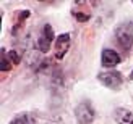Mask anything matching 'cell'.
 I'll return each instance as SVG.
<instances>
[{"label": "cell", "mask_w": 133, "mask_h": 124, "mask_svg": "<svg viewBox=\"0 0 133 124\" xmlns=\"http://www.w3.org/2000/svg\"><path fill=\"white\" fill-rule=\"evenodd\" d=\"M75 15V18L78 19V21H81V23H84V21H88V19L91 18V15H83L81 11H78V13H73Z\"/></svg>", "instance_id": "obj_12"}, {"label": "cell", "mask_w": 133, "mask_h": 124, "mask_svg": "<svg viewBox=\"0 0 133 124\" xmlns=\"http://www.w3.org/2000/svg\"><path fill=\"white\" fill-rule=\"evenodd\" d=\"M101 61H102V66L104 68H114V66H117V64L122 61V56L118 55L115 50L105 48V50H102Z\"/></svg>", "instance_id": "obj_6"}, {"label": "cell", "mask_w": 133, "mask_h": 124, "mask_svg": "<svg viewBox=\"0 0 133 124\" xmlns=\"http://www.w3.org/2000/svg\"><path fill=\"white\" fill-rule=\"evenodd\" d=\"M130 79L133 81V71H131V73H130Z\"/></svg>", "instance_id": "obj_13"}, {"label": "cell", "mask_w": 133, "mask_h": 124, "mask_svg": "<svg viewBox=\"0 0 133 124\" xmlns=\"http://www.w3.org/2000/svg\"><path fill=\"white\" fill-rule=\"evenodd\" d=\"M10 124H36V121L29 113H23V114H18L13 121H10Z\"/></svg>", "instance_id": "obj_8"}, {"label": "cell", "mask_w": 133, "mask_h": 124, "mask_svg": "<svg viewBox=\"0 0 133 124\" xmlns=\"http://www.w3.org/2000/svg\"><path fill=\"white\" fill-rule=\"evenodd\" d=\"M70 48V34H60L55 39V58L62 60Z\"/></svg>", "instance_id": "obj_5"}, {"label": "cell", "mask_w": 133, "mask_h": 124, "mask_svg": "<svg viewBox=\"0 0 133 124\" xmlns=\"http://www.w3.org/2000/svg\"><path fill=\"white\" fill-rule=\"evenodd\" d=\"M8 58H10V61H11L13 64H18V63H19V60H21L19 53H18V52H15V50L8 52Z\"/></svg>", "instance_id": "obj_11"}, {"label": "cell", "mask_w": 133, "mask_h": 124, "mask_svg": "<svg viewBox=\"0 0 133 124\" xmlns=\"http://www.w3.org/2000/svg\"><path fill=\"white\" fill-rule=\"evenodd\" d=\"M26 18H29V11H28V10L18 11V21H16V28H19V26L23 24V21H24Z\"/></svg>", "instance_id": "obj_10"}, {"label": "cell", "mask_w": 133, "mask_h": 124, "mask_svg": "<svg viewBox=\"0 0 133 124\" xmlns=\"http://www.w3.org/2000/svg\"><path fill=\"white\" fill-rule=\"evenodd\" d=\"M13 66V63L10 61L8 58V52H6L5 48H2V61H0V71H3V73H6V71H10Z\"/></svg>", "instance_id": "obj_9"}, {"label": "cell", "mask_w": 133, "mask_h": 124, "mask_svg": "<svg viewBox=\"0 0 133 124\" xmlns=\"http://www.w3.org/2000/svg\"><path fill=\"white\" fill-rule=\"evenodd\" d=\"M115 37L123 50H130L133 45V23H122L115 29Z\"/></svg>", "instance_id": "obj_1"}, {"label": "cell", "mask_w": 133, "mask_h": 124, "mask_svg": "<svg viewBox=\"0 0 133 124\" xmlns=\"http://www.w3.org/2000/svg\"><path fill=\"white\" fill-rule=\"evenodd\" d=\"M52 42H55L54 29H52V26H50V24H44L42 32H41V36H39V39H37V48L41 50L42 53H45V52H49V50H50Z\"/></svg>", "instance_id": "obj_4"}, {"label": "cell", "mask_w": 133, "mask_h": 124, "mask_svg": "<svg viewBox=\"0 0 133 124\" xmlns=\"http://www.w3.org/2000/svg\"><path fill=\"white\" fill-rule=\"evenodd\" d=\"M75 116H76V122L78 124H92L94 116H96V110H94L91 102L83 100L75 108Z\"/></svg>", "instance_id": "obj_2"}, {"label": "cell", "mask_w": 133, "mask_h": 124, "mask_svg": "<svg viewBox=\"0 0 133 124\" xmlns=\"http://www.w3.org/2000/svg\"><path fill=\"white\" fill-rule=\"evenodd\" d=\"M99 82L104 84L105 87H109L112 90H117L122 87L123 84V76L122 73H118V71H107V73H102L99 74Z\"/></svg>", "instance_id": "obj_3"}, {"label": "cell", "mask_w": 133, "mask_h": 124, "mask_svg": "<svg viewBox=\"0 0 133 124\" xmlns=\"http://www.w3.org/2000/svg\"><path fill=\"white\" fill-rule=\"evenodd\" d=\"M114 118L118 124H133V113L128 111V110H125V108L115 110Z\"/></svg>", "instance_id": "obj_7"}]
</instances>
